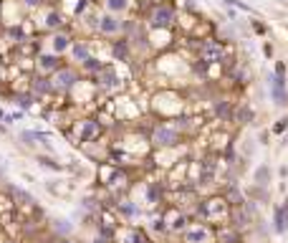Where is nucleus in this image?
Wrapping results in <instances>:
<instances>
[{
  "instance_id": "nucleus-29",
  "label": "nucleus",
  "mask_w": 288,
  "mask_h": 243,
  "mask_svg": "<svg viewBox=\"0 0 288 243\" xmlns=\"http://www.w3.org/2000/svg\"><path fill=\"white\" fill-rule=\"evenodd\" d=\"M255 180H258V182H265V180H268V167H258Z\"/></svg>"
},
{
  "instance_id": "nucleus-19",
  "label": "nucleus",
  "mask_w": 288,
  "mask_h": 243,
  "mask_svg": "<svg viewBox=\"0 0 288 243\" xmlns=\"http://www.w3.org/2000/svg\"><path fill=\"white\" fill-rule=\"evenodd\" d=\"M101 69H104V64H101V61H99L96 56H89V58L84 61V64H81V71H84V74H91V76H96Z\"/></svg>"
},
{
  "instance_id": "nucleus-7",
  "label": "nucleus",
  "mask_w": 288,
  "mask_h": 243,
  "mask_svg": "<svg viewBox=\"0 0 288 243\" xmlns=\"http://www.w3.org/2000/svg\"><path fill=\"white\" fill-rule=\"evenodd\" d=\"M31 91H33L36 96H51V94H56L53 79L46 76V74H36V76L31 79Z\"/></svg>"
},
{
  "instance_id": "nucleus-10",
  "label": "nucleus",
  "mask_w": 288,
  "mask_h": 243,
  "mask_svg": "<svg viewBox=\"0 0 288 243\" xmlns=\"http://www.w3.org/2000/svg\"><path fill=\"white\" fill-rule=\"evenodd\" d=\"M71 43H74V38H71L66 31H53V36H51V51L53 53L63 56L66 51H71Z\"/></svg>"
},
{
  "instance_id": "nucleus-18",
  "label": "nucleus",
  "mask_w": 288,
  "mask_h": 243,
  "mask_svg": "<svg viewBox=\"0 0 288 243\" xmlns=\"http://www.w3.org/2000/svg\"><path fill=\"white\" fill-rule=\"evenodd\" d=\"M185 238H187V243H210V233L205 228H190Z\"/></svg>"
},
{
  "instance_id": "nucleus-22",
  "label": "nucleus",
  "mask_w": 288,
  "mask_h": 243,
  "mask_svg": "<svg viewBox=\"0 0 288 243\" xmlns=\"http://www.w3.org/2000/svg\"><path fill=\"white\" fill-rule=\"evenodd\" d=\"M121 240H124V243H147L139 230H124V233H121Z\"/></svg>"
},
{
  "instance_id": "nucleus-20",
  "label": "nucleus",
  "mask_w": 288,
  "mask_h": 243,
  "mask_svg": "<svg viewBox=\"0 0 288 243\" xmlns=\"http://www.w3.org/2000/svg\"><path fill=\"white\" fill-rule=\"evenodd\" d=\"M104 8H106V13L119 16V13L129 11V0H104Z\"/></svg>"
},
{
  "instance_id": "nucleus-2",
  "label": "nucleus",
  "mask_w": 288,
  "mask_h": 243,
  "mask_svg": "<svg viewBox=\"0 0 288 243\" xmlns=\"http://www.w3.org/2000/svg\"><path fill=\"white\" fill-rule=\"evenodd\" d=\"M152 142L157 147H175L180 142V130L175 125H160L152 130Z\"/></svg>"
},
{
  "instance_id": "nucleus-16",
  "label": "nucleus",
  "mask_w": 288,
  "mask_h": 243,
  "mask_svg": "<svg viewBox=\"0 0 288 243\" xmlns=\"http://www.w3.org/2000/svg\"><path fill=\"white\" fill-rule=\"evenodd\" d=\"M273 215H275V230L283 233V230L288 228V203H285V205H278Z\"/></svg>"
},
{
  "instance_id": "nucleus-4",
  "label": "nucleus",
  "mask_w": 288,
  "mask_h": 243,
  "mask_svg": "<svg viewBox=\"0 0 288 243\" xmlns=\"http://www.w3.org/2000/svg\"><path fill=\"white\" fill-rule=\"evenodd\" d=\"M147 21H150L152 28H170V26L175 23V11H172L170 6H155V8L150 11Z\"/></svg>"
},
{
  "instance_id": "nucleus-32",
  "label": "nucleus",
  "mask_w": 288,
  "mask_h": 243,
  "mask_svg": "<svg viewBox=\"0 0 288 243\" xmlns=\"http://www.w3.org/2000/svg\"><path fill=\"white\" fill-rule=\"evenodd\" d=\"M58 243H71V240H66V238H61V240H58Z\"/></svg>"
},
{
  "instance_id": "nucleus-11",
  "label": "nucleus",
  "mask_w": 288,
  "mask_h": 243,
  "mask_svg": "<svg viewBox=\"0 0 288 243\" xmlns=\"http://www.w3.org/2000/svg\"><path fill=\"white\" fill-rule=\"evenodd\" d=\"M63 23H66V16H63L58 8H51V11L46 13V18H43V26H46L48 31H63Z\"/></svg>"
},
{
  "instance_id": "nucleus-33",
  "label": "nucleus",
  "mask_w": 288,
  "mask_h": 243,
  "mask_svg": "<svg viewBox=\"0 0 288 243\" xmlns=\"http://www.w3.org/2000/svg\"><path fill=\"white\" fill-rule=\"evenodd\" d=\"M6 243H16V240H6Z\"/></svg>"
},
{
  "instance_id": "nucleus-15",
  "label": "nucleus",
  "mask_w": 288,
  "mask_h": 243,
  "mask_svg": "<svg viewBox=\"0 0 288 243\" xmlns=\"http://www.w3.org/2000/svg\"><path fill=\"white\" fill-rule=\"evenodd\" d=\"M8 193L13 195V200H16V203H23V205H33V203H36V200H33V195H31V193H26L23 188L8 185Z\"/></svg>"
},
{
  "instance_id": "nucleus-13",
  "label": "nucleus",
  "mask_w": 288,
  "mask_h": 243,
  "mask_svg": "<svg viewBox=\"0 0 288 243\" xmlns=\"http://www.w3.org/2000/svg\"><path fill=\"white\" fill-rule=\"evenodd\" d=\"M200 53H202V58H205V61H220V58L225 56V48H223V46H218L215 41H207V43L200 48Z\"/></svg>"
},
{
  "instance_id": "nucleus-24",
  "label": "nucleus",
  "mask_w": 288,
  "mask_h": 243,
  "mask_svg": "<svg viewBox=\"0 0 288 243\" xmlns=\"http://www.w3.org/2000/svg\"><path fill=\"white\" fill-rule=\"evenodd\" d=\"M215 109H218V114H220L223 119H230V116H233V109H230L225 101H215Z\"/></svg>"
},
{
  "instance_id": "nucleus-27",
  "label": "nucleus",
  "mask_w": 288,
  "mask_h": 243,
  "mask_svg": "<svg viewBox=\"0 0 288 243\" xmlns=\"http://www.w3.org/2000/svg\"><path fill=\"white\" fill-rule=\"evenodd\" d=\"M53 223H56V230H58V233H63V235L74 230V225H71L68 220H63V218H58V220H53Z\"/></svg>"
},
{
  "instance_id": "nucleus-26",
  "label": "nucleus",
  "mask_w": 288,
  "mask_h": 243,
  "mask_svg": "<svg viewBox=\"0 0 288 243\" xmlns=\"http://www.w3.org/2000/svg\"><path fill=\"white\" fill-rule=\"evenodd\" d=\"M119 210H121L126 218H134V215H136V205H134V203H126V200L119 203Z\"/></svg>"
},
{
  "instance_id": "nucleus-17",
  "label": "nucleus",
  "mask_w": 288,
  "mask_h": 243,
  "mask_svg": "<svg viewBox=\"0 0 288 243\" xmlns=\"http://www.w3.org/2000/svg\"><path fill=\"white\" fill-rule=\"evenodd\" d=\"M36 99H38V96H36L33 91H23V94H16V96H13V104L21 106V109H31V106L36 104Z\"/></svg>"
},
{
  "instance_id": "nucleus-28",
  "label": "nucleus",
  "mask_w": 288,
  "mask_h": 243,
  "mask_svg": "<svg viewBox=\"0 0 288 243\" xmlns=\"http://www.w3.org/2000/svg\"><path fill=\"white\" fill-rule=\"evenodd\" d=\"M21 6L28 8V11H33V8H41V6H43V0H21Z\"/></svg>"
},
{
  "instance_id": "nucleus-6",
  "label": "nucleus",
  "mask_w": 288,
  "mask_h": 243,
  "mask_svg": "<svg viewBox=\"0 0 288 243\" xmlns=\"http://www.w3.org/2000/svg\"><path fill=\"white\" fill-rule=\"evenodd\" d=\"M94 79H96V86H101L104 91H116V89H121V79H119V74H116L114 66H106V64H104V69H101Z\"/></svg>"
},
{
  "instance_id": "nucleus-25",
  "label": "nucleus",
  "mask_w": 288,
  "mask_h": 243,
  "mask_svg": "<svg viewBox=\"0 0 288 243\" xmlns=\"http://www.w3.org/2000/svg\"><path fill=\"white\" fill-rule=\"evenodd\" d=\"M160 193H162L160 185H157V182H152V185L147 188V200H150V203H157V200H160Z\"/></svg>"
},
{
  "instance_id": "nucleus-5",
  "label": "nucleus",
  "mask_w": 288,
  "mask_h": 243,
  "mask_svg": "<svg viewBox=\"0 0 288 243\" xmlns=\"http://www.w3.org/2000/svg\"><path fill=\"white\" fill-rule=\"evenodd\" d=\"M96 31L106 38H114V36L124 33V21H119V16H114V13H104V16H99Z\"/></svg>"
},
{
  "instance_id": "nucleus-23",
  "label": "nucleus",
  "mask_w": 288,
  "mask_h": 243,
  "mask_svg": "<svg viewBox=\"0 0 288 243\" xmlns=\"http://www.w3.org/2000/svg\"><path fill=\"white\" fill-rule=\"evenodd\" d=\"M235 119L240 122V125H245L248 119H253V109H248V106H240V109L235 111Z\"/></svg>"
},
{
  "instance_id": "nucleus-1",
  "label": "nucleus",
  "mask_w": 288,
  "mask_h": 243,
  "mask_svg": "<svg viewBox=\"0 0 288 243\" xmlns=\"http://www.w3.org/2000/svg\"><path fill=\"white\" fill-rule=\"evenodd\" d=\"M51 79H53V86H56V91H61V94H68V91H74V89L81 84V74H79L74 66H61L56 74H51Z\"/></svg>"
},
{
  "instance_id": "nucleus-12",
  "label": "nucleus",
  "mask_w": 288,
  "mask_h": 243,
  "mask_svg": "<svg viewBox=\"0 0 288 243\" xmlns=\"http://www.w3.org/2000/svg\"><path fill=\"white\" fill-rule=\"evenodd\" d=\"M68 53H71V58H74L79 66H81L84 61L91 56V51H89V43H86V41H74V43H71V51H68Z\"/></svg>"
},
{
  "instance_id": "nucleus-14",
  "label": "nucleus",
  "mask_w": 288,
  "mask_h": 243,
  "mask_svg": "<svg viewBox=\"0 0 288 243\" xmlns=\"http://www.w3.org/2000/svg\"><path fill=\"white\" fill-rule=\"evenodd\" d=\"M129 53H131V43H129V38H124V41H114V43H111V56H114L116 61H129Z\"/></svg>"
},
{
  "instance_id": "nucleus-9",
  "label": "nucleus",
  "mask_w": 288,
  "mask_h": 243,
  "mask_svg": "<svg viewBox=\"0 0 288 243\" xmlns=\"http://www.w3.org/2000/svg\"><path fill=\"white\" fill-rule=\"evenodd\" d=\"M99 135H101V125L96 119H84L81 122V127H79V140L81 142H94Z\"/></svg>"
},
{
  "instance_id": "nucleus-31",
  "label": "nucleus",
  "mask_w": 288,
  "mask_h": 243,
  "mask_svg": "<svg viewBox=\"0 0 288 243\" xmlns=\"http://www.w3.org/2000/svg\"><path fill=\"white\" fill-rule=\"evenodd\" d=\"M0 119H6V111H3V109H0Z\"/></svg>"
},
{
  "instance_id": "nucleus-8",
  "label": "nucleus",
  "mask_w": 288,
  "mask_h": 243,
  "mask_svg": "<svg viewBox=\"0 0 288 243\" xmlns=\"http://www.w3.org/2000/svg\"><path fill=\"white\" fill-rule=\"evenodd\" d=\"M270 91H273V99H275V104H288L285 101V79H283V66H278L275 69V76L270 79Z\"/></svg>"
},
{
  "instance_id": "nucleus-21",
  "label": "nucleus",
  "mask_w": 288,
  "mask_h": 243,
  "mask_svg": "<svg viewBox=\"0 0 288 243\" xmlns=\"http://www.w3.org/2000/svg\"><path fill=\"white\" fill-rule=\"evenodd\" d=\"M36 160H38V165H41V167H46V170H56V172H61V170H63V167H61L53 157H48V155H38Z\"/></svg>"
},
{
  "instance_id": "nucleus-3",
  "label": "nucleus",
  "mask_w": 288,
  "mask_h": 243,
  "mask_svg": "<svg viewBox=\"0 0 288 243\" xmlns=\"http://www.w3.org/2000/svg\"><path fill=\"white\" fill-rule=\"evenodd\" d=\"M63 66V61H61V56L58 53H36V69H38V74H46V76H51V74H56L58 69Z\"/></svg>"
},
{
  "instance_id": "nucleus-30",
  "label": "nucleus",
  "mask_w": 288,
  "mask_h": 243,
  "mask_svg": "<svg viewBox=\"0 0 288 243\" xmlns=\"http://www.w3.org/2000/svg\"><path fill=\"white\" fill-rule=\"evenodd\" d=\"M285 127H288V119H280L278 127H275V132H280V130H285Z\"/></svg>"
}]
</instances>
